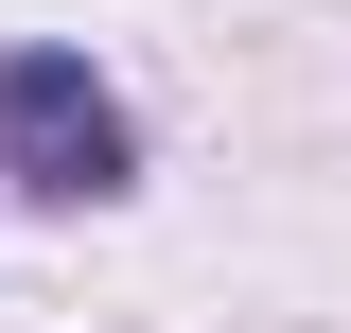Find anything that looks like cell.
Segmentation results:
<instances>
[{"label": "cell", "mask_w": 351, "mask_h": 333, "mask_svg": "<svg viewBox=\"0 0 351 333\" xmlns=\"http://www.w3.org/2000/svg\"><path fill=\"white\" fill-rule=\"evenodd\" d=\"M0 175L36 210H106L141 175V123H123V88L88 71V53H53V36H18L0 53Z\"/></svg>", "instance_id": "obj_1"}]
</instances>
